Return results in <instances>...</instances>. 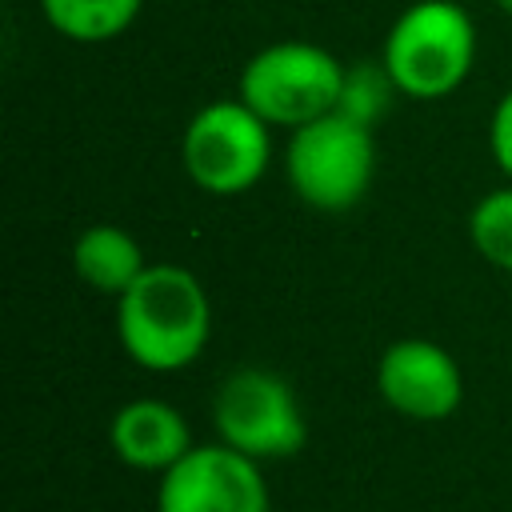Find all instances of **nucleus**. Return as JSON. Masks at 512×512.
Instances as JSON below:
<instances>
[{
  "label": "nucleus",
  "mask_w": 512,
  "mask_h": 512,
  "mask_svg": "<svg viewBox=\"0 0 512 512\" xmlns=\"http://www.w3.org/2000/svg\"><path fill=\"white\" fill-rule=\"evenodd\" d=\"M144 0H40L44 20L76 44H104L132 28Z\"/></svg>",
  "instance_id": "11"
},
{
  "label": "nucleus",
  "mask_w": 512,
  "mask_h": 512,
  "mask_svg": "<svg viewBox=\"0 0 512 512\" xmlns=\"http://www.w3.org/2000/svg\"><path fill=\"white\" fill-rule=\"evenodd\" d=\"M488 148H492V160L496 168L508 176L512 184V88L496 100L492 108V120H488Z\"/></svg>",
  "instance_id": "14"
},
{
  "label": "nucleus",
  "mask_w": 512,
  "mask_h": 512,
  "mask_svg": "<svg viewBox=\"0 0 512 512\" xmlns=\"http://www.w3.org/2000/svg\"><path fill=\"white\" fill-rule=\"evenodd\" d=\"M344 64L308 40H280L248 56L236 96L272 128H300L336 112L344 92Z\"/></svg>",
  "instance_id": "4"
},
{
  "label": "nucleus",
  "mask_w": 512,
  "mask_h": 512,
  "mask_svg": "<svg viewBox=\"0 0 512 512\" xmlns=\"http://www.w3.org/2000/svg\"><path fill=\"white\" fill-rule=\"evenodd\" d=\"M392 92H396V84H392L388 68L380 60H360V64H352L344 72V92H340V104L336 108L344 116H352V120H360V124L372 128L380 120V112L388 108Z\"/></svg>",
  "instance_id": "13"
},
{
  "label": "nucleus",
  "mask_w": 512,
  "mask_h": 512,
  "mask_svg": "<svg viewBox=\"0 0 512 512\" xmlns=\"http://www.w3.org/2000/svg\"><path fill=\"white\" fill-rule=\"evenodd\" d=\"M272 160V124L260 120L240 96L204 104L180 136V164L208 196L248 192Z\"/></svg>",
  "instance_id": "5"
},
{
  "label": "nucleus",
  "mask_w": 512,
  "mask_h": 512,
  "mask_svg": "<svg viewBox=\"0 0 512 512\" xmlns=\"http://www.w3.org/2000/svg\"><path fill=\"white\" fill-rule=\"evenodd\" d=\"M284 176L292 192L320 212H344L364 200L376 176V136L340 108L288 132Z\"/></svg>",
  "instance_id": "3"
},
{
  "label": "nucleus",
  "mask_w": 512,
  "mask_h": 512,
  "mask_svg": "<svg viewBox=\"0 0 512 512\" xmlns=\"http://www.w3.org/2000/svg\"><path fill=\"white\" fill-rule=\"evenodd\" d=\"M496 4H500V12H508V16H512V0H496Z\"/></svg>",
  "instance_id": "15"
},
{
  "label": "nucleus",
  "mask_w": 512,
  "mask_h": 512,
  "mask_svg": "<svg viewBox=\"0 0 512 512\" xmlns=\"http://www.w3.org/2000/svg\"><path fill=\"white\" fill-rule=\"evenodd\" d=\"M468 240L492 268L512 272V184L484 192L468 212Z\"/></svg>",
  "instance_id": "12"
},
{
  "label": "nucleus",
  "mask_w": 512,
  "mask_h": 512,
  "mask_svg": "<svg viewBox=\"0 0 512 512\" xmlns=\"http://www.w3.org/2000/svg\"><path fill=\"white\" fill-rule=\"evenodd\" d=\"M72 268L92 292L116 300L140 280L148 264L136 236H128L120 224H88L72 244Z\"/></svg>",
  "instance_id": "10"
},
{
  "label": "nucleus",
  "mask_w": 512,
  "mask_h": 512,
  "mask_svg": "<svg viewBox=\"0 0 512 512\" xmlns=\"http://www.w3.org/2000/svg\"><path fill=\"white\" fill-rule=\"evenodd\" d=\"M156 512H272L260 460L228 444H192L156 488Z\"/></svg>",
  "instance_id": "7"
},
{
  "label": "nucleus",
  "mask_w": 512,
  "mask_h": 512,
  "mask_svg": "<svg viewBox=\"0 0 512 512\" xmlns=\"http://www.w3.org/2000/svg\"><path fill=\"white\" fill-rule=\"evenodd\" d=\"M380 64L388 68L400 96H412V100L452 96L476 64L472 16L452 0L408 4L384 36Z\"/></svg>",
  "instance_id": "2"
},
{
  "label": "nucleus",
  "mask_w": 512,
  "mask_h": 512,
  "mask_svg": "<svg viewBox=\"0 0 512 512\" xmlns=\"http://www.w3.org/2000/svg\"><path fill=\"white\" fill-rule=\"evenodd\" d=\"M212 336V304L196 272L184 264H148L140 280L116 296V340L124 356L148 372L188 368Z\"/></svg>",
  "instance_id": "1"
},
{
  "label": "nucleus",
  "mask_w": 512,
  "mask_h": 512,
  "mask_svg": "<svg viewBox=\"0 0 512 512\" xmlns=\"http://www.w3.org/2000/svg\"><path fill=\"white\" fill-rule=\"evenodd\" d=\"M212 428L220 444L252 460L296 456L308 440V420L292 384L280 372L252 364L220 380L212 396Z\"/></svg>",
  "instance_id": "6"
},
{
  "label": "nucleus",
  "mask_w": 512,
  "mask_h": 512,
  "mask_svg": "<svg viewBox=\"0 0 512 512\" xmlns=\"http://www.w3.org/2000/svg\"><path fill=\"white\" fill-rule=\"evenodd\" d=\"M380 400L408 420H448L464 400L456 356L424 336L392 340L376 360Z\"/></svg>",
  "instance_id": "8"
},
{
  "label": "nucleus",
  "mask_w": 512,
  "mask_h": 512,
  "mask_svg": "<svg viewBox=\"0 0 512 512\" xmlns=\"http://www.w3.org/2000/svg\"><path fill=\"white\" fill-rule=\"evenodd\" d=\"M108 444L120 464H128L136 472L164 476L192 448V432H188V420L180 416V408H172L168 400H156V396H140V400H128L116 408V416L108 424Z\"/></svg>",
  "instance_id": "9"
}]
</instances>
